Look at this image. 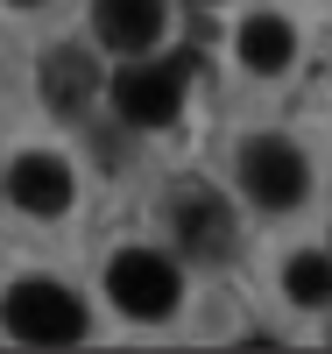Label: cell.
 <instances>
[{
    "mask_svg": "<svg viewBox=\"0 0 332 354\" xmlns=\"http://www.w3.org/2000/svg\"><path fill=\"white\" fill-rule=\"evenodd\" d=\"M0 319H8V333L21 347H71V340H85V305L64 283H50V277L14 283L8 298H0Z\"/></svg>",
    "mask_w": 332,
    "mask_h": 354,
    "instance_id": "1",
    "label": "cell"
},
{
    "mask_svg": "<svg viewBox=\"0 0 332 354\" xmlns=\"http://www.w3.org/2000/svg\"><path fill=\"white\" fill-rule=\"evenodd\" d=\"M106 290H113V305L141 319V326H156V319L177 312V298H184V283H177V262L156 255V248H120L113 255V270H106Z\"/></svg>",
    "mask_w": 332,
    "mask_h": 354,
    "instance_id": "2",
    "label": "cell"
},
{
    "mask_svg": "<svg viewBox=\"0 0 332 354\" xmlns=\"http://www.w3.org/2000/svg\"><path fill=\"white\" fill-rule=\"evenodd\" d=\"M184 71H191V50H184V57H163V64H128V71L113 78L120 121H135V128H170L177 106H184Z\"/></svg>",
    "mask_w": 332,
    "mask_h": 354,
    "instance_id": "3",
    "label": "cell"
},
{
    "mask_svg": "<svg viewBox=\"0 0 332 354\" xmlns=\"http://www.w3.org/2000/svg\"><path fill=\"white\" fill-rule=\"evenodd\" d=\"M240 185H248V198H262L268 213H290V205H304L311 170H304V156H297L290 142L255 135L248 149H240Z\"/></svg>",
    "mask_w": 332,
    "mask_h": 354,
    "instance_id": "4",
    "label": "cell"
},
{
    "mask_svg": "<svg viewBox=\"0 0 332 354\" xmlns=\"http://www.w3.org/2000/svg\"><path fill=\"white\" fill-rule=\"evenodd\" d=\"M170 220H177V241H184V255H198V262H226L233 241H240L226 198H213V192H184V198L170 205Z\"/></svg>",
    "mask_w": 332,
    "mask_h": 354,
    "instance_id": "5",
    "label": "cell"
},
{
    "mask_svg": "<svg viewBox=\"0 0 332 354\" xmlns=\"http://www.w3.org/2000/svg\"><path fill=\"white\" fill-rule=\"evenodd\" d=\"M8 198L21 205L28 220H57L71 205V170L57 163V156H21L14 170H8Z\"/></svg>",
    "mask_w": 332,
    "mask_h": 354,
    "instance_id": "6",
    "label": "cell"
},
{
    "mask_svg": "<svg viewBox=\"0 0 332 354\" xmlns=\"http://www.w3.org/2000/svg\"><path fill=\"white\" fill-rule=\"evenodd\" d=\"M92 28L113 43V50H128L141 57L148 43H163V0H92Z\"/></svg>",
    "mask_w": 332,
    "mask_h": 354,
    "instance_id": "7",
    "label": "cell"
},
{
    "mask_svg": "<svg viewBox=\"0 0 332 354\" xmlns=\"http://www.w3.org/2000/svg\"><path fill=\"white\" fill-rule=\"evenodd\" d=\"M36 85H43V106L50 113H85L92 93H99V71H92L85 50H50L43 71H36Z\"/></svg>",
    "mask_w": 332,
    "mask_h": 354,
    "instance_id": "8",
    "label": "cell"
},
{
    "mask_svg": "<svg viewBox=\"0 0 332 354\" xmlns=\"http://www.w3.org/2000/svg\"><path fill=\"white\" fill-rule=\"evenodd\" d=\"M290 57H297V36H290L283 15H255V21H240V64H248V71L268 78V71H283Z\"/></svg>",
    "mask_w": 332,
    "mask_h": 354,
    "instance_id": "9",
    "label": "cell"
},
{
    "mask_svg": "<svg viewBox=\"0 0 332 354\" xmlns=\"http://www.w3.org/2000/svg\"><path fill=\"white\" fill-rule=\"evenodd\" d=\"M283 290L297 305H332V255H290V270H283Z\"/></svg>",
    "mask_w": 332,
    "mask_h": 354,
    "instance_id": "10",
    "label": "cell"
},
{
    "mask_svg": "<svg viewBox=\"0 0 332 354\" xmlns=\"http://www.w3.org/2000/svg\"><path fill=\"white\" fill-rule=\"evenodd\" d=\"M21 8H28V0H21Z\"/></svg>",
    "mask_w": 332,
    "mask_h": 354,
    "instance_id": "11",
    "label": "cell"
}]
</instances>
